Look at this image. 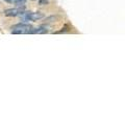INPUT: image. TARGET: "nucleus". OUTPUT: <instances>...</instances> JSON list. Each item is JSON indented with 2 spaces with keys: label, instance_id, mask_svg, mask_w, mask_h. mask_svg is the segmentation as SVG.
Listing matches in <instances>:
<instances>
[{
  "label": "nucleus",
  "instance_id": "nucleus-5",
  "mask_svg": "<svg viewBox=\"0 0 125 125\" xmlns=\"http://www.w3.org/2000/svg\"><path fill=\"white\" fill-rule=\"evenodd\" d=\"M7 3H13V4H18V5H23L27 0H4Z\"/></svg>",
  "mask_w": 125,
  "mask_h": 125
},
{
  "label": "nucleus",
  "instance_id": "nucleus-7",
  "mask_svg": "<svg viewBox=\"0 0 125 125\" xmlns=\"http://www.w3.org/2000/svg\"><path fill=\"white\" fill-rule=\"evenodd\" d=\"M49 0H39V4L40 5H45V4H48Z\"/></svg>",
  "mask_w": 125,
  "mask_h": 125
},
{
  "label": "nucleus",
  "instance_id": "nucleus-1",
  "mask_svg": "<svg viewBox=\"0 0 125 125\" xmlns=\"http://www.w3.org/2000/svg\"><path fill=\"white\" fill-rule=\"evenodd\" d=\"M31 29H32V26L29 23L21 22V23H18V24H15L11 26V33L13 34H29Z\"/></svg>",
  "mask_w": 125,
  "mask_h": 125
},
{
  "label": "nucleus",
  "instance_id": "nucleus-3",
  "mask_svg": "<svg viewBox=\"0 0 125 125\" xmlns=\"http://www.w3.org/2000/svg\"><path fill=\"white\" fill-rule=\"evenodd\" d=\"M25 11V7L24 6H19V7H15V9H9L4 10V16L6 17H17V16H21L23 13Z\"/></svg>",
  "mask_w": 125,
  "mask_h": 125
},
{
  "label": "nucleus",
  "instance_id": "nucleus-6",
  "mask_svg": "<svg viewBox=\"0 0 125 125\" xmlns=\"http://www.w3.org/2000/svg\"><path fill=\"white\" fill-rule=\"evenodd\" d=\"M69 28H70V25H69V24H66V25L62 28V30L56 31L55 33H65V32H67V31H69Z\"/></svg>",
  "mask_w": 125,
  "mask_h": 125
},
{
  "label": "nucleus",
  "instance_id": "nucleus-4",
  "mask_svg": "<svg viewBox=\"0 0 125 125\" xmlns=\"http://www.w3.org/2000/svg\"><path fill=\"white\" fill-rule=\"evenodd\" d=\"M48 31H49L48 26L41 25V26L37 27V28H33V27H32V29L30 30L29 34H43V33H47Z\"/></svg>",
  "mask_w": 125,
  "mask_h": 125
},
{
  "label": "nucleus",
  "instance_id": "nucleus-2",
  "mask_svg": "<svg viewBox=\"0 0 125 125\" xmlns=\"http://www.w3.org/2000/svg\"><path fill=\"white\" fill-rule=\"evenodd\" d=\"M21 17L24 21L36 22V21H39L44 18V14L40 13V11H24V13L21 15Z\"/></svg>",
  "mask_w": 125,
  "mask_h": 125
}]
</instances>
